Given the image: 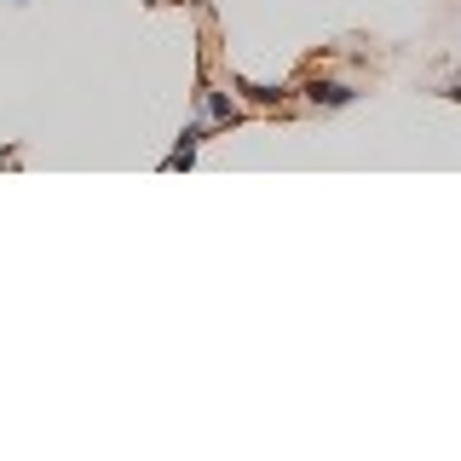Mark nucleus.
<instances>
[{"instance_id":"1","label":"nucleus","mask_w":461,"mask_h":461,"mask_svg":"<svg viewBox=\"0 0 461 461\" xmlns=\"http://www.w3.org/2000/svg\"><path fill=\"white\" fill-rule=\"evenodd\" d=\"M300 93H306L312 110H346V104H357V86L352 81H335V76H306V81H300Z\"/></svg>"},{"instance_id":"2","label":"nucleus","mask_w":461,"mask_h":461,"mask_svg":"<svg viewBox=\"0 0 461 461\" xmlns=\"http://www.w3.org/2000/svg\"><path fill=\"white\" fill-rule=\"evenodd\" d=\"M196 104H202V115H208L213 127H237V122H242V104H237V98H230V93H213L208 81H202Z\"/></svg>"},{"instance_id":"3","label":"nucleus","mask_w":461,"mask_h":461,"mask_svg":"<svg viewBox=\"0 0 461 461\" xmlns=\"http://www.w3.org/2000/svg\"><path fill=\"white\" fill-rule=\"evenodd\" d=\"M230 86L259 110H283V98H288V86H259V81H242V76H230Z\"/></svg>"},{"instance_id":"4","label":"nucleus","mask_w":461,"mask_h":461,"mask_svg":"<svg viewBox=\"0 0 461 461\" xmlns=\"http://www.w3.org/2000/svg\"><path fill=\"white\" fill-rule=\"evenodd\" d=\"M438 98H456V104H461V76H456V81H444V86H438Z\"/></svg>"},{"instance_id":"5","label":"nucleus","mask_w":461,"mask_h":461,"mask_svg":"<svg viewBox=\"0 0 461 461\" xmlns=\"http://www.w3.org/2000/svg\"><path fill=\"white\" fill-rule=\"evenodd\" d=\"M18 6H23V0H18Z\"/></svg>"}]
</instances>
